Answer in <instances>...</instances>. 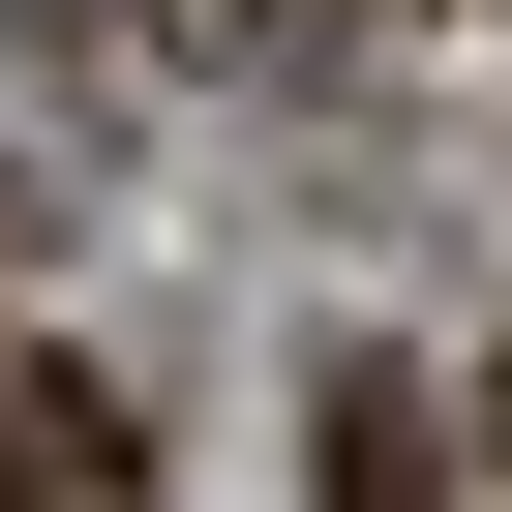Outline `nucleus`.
Instances as JSON below:
<instances>
[{"instance_id":"nucleus-3","label":"nucleus","mask_w":512,"mask_h":512,"mask_svg":"<svg viewBox=\"0 0 512 512\" xmlns=\"http://www.w3.org/2000/svg\"><path fill=\"white\" fill-rule=\"evenodd\" d=\"M482 512H512V362H482Z\"/></svg>"},{"instance_id":"nucleus-2","label":"nucleus","mask_w":512,"mask_h":512,"mask_svg":"<svg viewBox=\"0 0 512 512\" xmlns=\"http://www.w3.org/2000/svg\"><path fill=\"white\" fill-rule=\"evenodd\" d=\"M0 512H151V452H121L91 362H0Z\"/></svg>"},{"instance_id":"nucleus-1","label":"nucleus","mask_w":512,"mask_h":512,"mask_svg":"<svg viewBox=\"0 0 512 512\" xmlns=\"http://www.w3.org/2000/svg\"><path fill=\"white\" fill-rule=\"evenodd\" d=\"M302 512H482L452 392H422V362H332V392H302Z\"/></svg>"}]
</instances>
